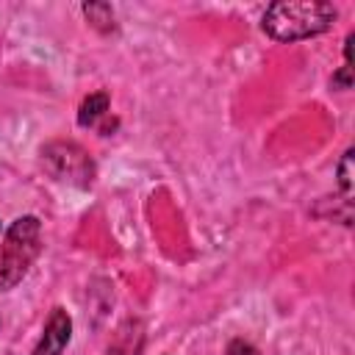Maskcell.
I'll return each mask as SVG.
<instances>
[{
	"label": "cell",
	"mask_w": 355,
	"mask_h": 355,
	"mask_svg": "<svg viewBox=\"0 0 355 355\" xmlns=\"http://www.w3.org/2000/svg\"><path fill=\"white\" fill-rule=\"evenodd\" d=\"M336 14V6L324 0H277L266 6L261 28L275 42H300L324 33Z\"/></svg>",
	"instance_id": "1"
},
{
	"label": "cell",
	"mask_w": 355,
	"mask_h": 355,
	"mask_svg": "<svg viewBox=\"0 0 355 355\" xmlns=\"http://www.w3.org/2000/svg\"><path fill=\"white\" fill-rule=\"evenodd\" d=\"M42 250V222L36 216H19L8 225L0 241V288H14L33 266Z\"/></svg>",
	"instance_id": "2"
},
{
	"label": "cell",
	"mask_w": 355,
	"mask_h": 355,
	"mask_svg": "<svg viewBox=\"0 0 355 355\" xmlns=\"http://www.w3.org/2000/svg\"><path fill=\"white\" fill-rule=\"evenodd\" d=\"M42 166L58 183H69L78 189H89L94 183V161L75 141H50L42 147Z\"/></svg>",
	"instance_id": "3"
},
{
	"label": "cell",
	"mask_w": 355,
	"mask_h": 355,
	"mask_svg": "<svg viewBox=\"0 0 355 355\" xmlns=\"http://www.w3.org/2000/svg\"><path fill=\"white\" fill-rule=\"evenodd\" d=\"M69 338H72V319H69V313L64 308H53L47 322H44L42 338L33 347V355H61L67 349Z\"/></svg>",
	"instance_id": "4"
},
{
	"label": "cell",
	"mask_w": 355,
	"mask_h": 355,
	"mask_svg": "<svg viewBox=\"0 0 355 355\" xmlns=\"http://www.w3.org/2000/svg\"><path fill=\"white\" fill-rule=\"evenodd\" d=\"M141 347H144V324L139 319H125L114 330L105 355H141Z\"/></svg>",
	"instance_id": "5"
},
{
	"label": "cell",
	"mask_w": 355,
	"mask_h": 355,
	"mask_svg": "<svg viewBox=\"0 0 355 355\" xmlns=\"http://www.w3.org/2000/svg\"><path fill=\"white\" fill-rule=\"evenodd\" d=\"M105 114H108V94L105 92H94V94H89L80 103V108H78V125L80 128H94Z\"/></svg>",
	"instance_id": "6"
},
{
	"label": "cell",
	"mask_w": 355,
	"mask_h": 355,
	"mask_svg": "<svg viewBox=\"0 0 355 355\" xmlns=\"http://www.w3.org/2000/svg\"><path fill=\"white\" fill-rule=\"evenodd\" d=\"M83 14H86L89 22H94V25L103 28V31L114 28V8H111L108 3H86V6H83Z\"/></svg>",
	"instance_id": "7"
},
{
	"label": "cell",
	"mask_w": 355,
	"mask_h": 355,
	"mask_svg": "<svg viewBox=\"0 0 355 355\" xmlns=\"http://www.w3.org/2000/svg\"><path fill=\"white\" fill-rule=\"evenodd\" d=\"M352 147L341 155V161H338V169H336V175H338V189H341V197H352Z\"/></svg>",
	"instance_id": "8"
},
{
	"label": "cell",
	"mask_w": 355,
	"mask_h": 355,
	"mask_svg": "<svg viewBox=\"0 0 355 355\" xmlns=\"http://www.w3.org/2000/svg\"><path fill=\"white\" fill-rule=\"evenodd\" d=\"M227 355H258V349H255L250 341H241V338H236V341H230V347H227Z\"/></svg>",
	"instance_id": "9"
},
{
	"label": "cell",
	"mask_w": 355,
	"mask_h": 355,
	"mask_svg": "<svg viewBox=\"0 0 355 355\" xmlns=\"http://www.w3.org/2000/svg\"><path fill=\"white\" fill-rule=\"evenodd\" d=\"M333 86H336V89H349V86H352V67H341V69L333 75Z\"/></svg>",
	"instance_id": "10"
}]
</instances>
